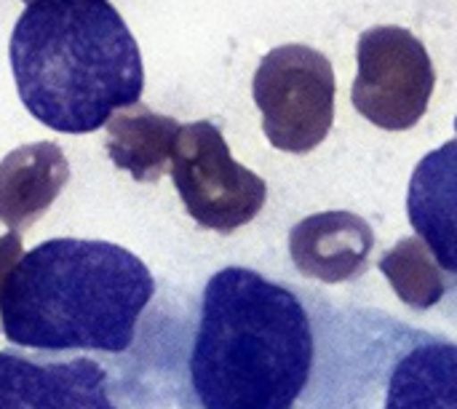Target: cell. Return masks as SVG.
Wrapping results in <instances>:
<instances>
[{"mask_svg":"<svg viewBox=\"0 0 457 409\" xmlns=\"http://www.w3.org/2000/svg\"><path fill=\"white\" fill-rule=\"evenodd\" d=\"M324 300L244 265L212 273L182 338V409H303Z\"/></svg>","mask_w":457,"mask_h":409,"instance_id":"cell-1","label":"cell"},{"mask_svg":"<svg viewBox=\"0 0 457 409\" xmlns=\"http://www.w3.org/2000/svg\"><path fill=\"white\" fill-rule=\"evenodd\" d=\"M155 297L150 268L107 241L51 238L24 252L3 284L0 330L43 354H126Z\"/></svg>","mask_w":457,"mask_h":409,"instance_id":"cell-2","label":"cell"},{"mask_svg":"<svg viewBox=\"0 0 457 409\" xmlns=\"http://www.w3.org/2000/svg\"><path fill=\"white\" fill-rule=\"evenodd\" d=\"M8 59L27 113L62 134H91L139 104V46L110 0H32L19 13Z\"/></svg>","mask_w":457,"mask_h":409,"instance_id":"cell-3","label":"cell"},{"mask_svg":"<svg viewBox=\"0 0 457 409\" xmlns=\"http://www.w3.org/2000/svg\"><path fill=\"white\" fill-rule=\"evenodd\" d=\"M303 409H457V340L380 308L324 300Z\"/></svg>","mask_w":457,"mask_h":409,"instance_id":"cell-4","label":"cell"},{"mask_svg":"<svg viewBox=\"0 0 457 409\" xmlns=\"http://www.w3.org/2000/svg\"><path fill=\"white\" fill-rule=\"evenodd\" d=\"M337 80L332 62L303 43L268 51L254 72L252 96L262 131L276 150L311 153L332 131Z\"/></svg>","mask_w":457,"mask_h":409,"instance_id":"cell-5","label":"cell"},{"mask_svg":"<svg viewBox=\"0 0 457 409\" xmlns=\"http://www.w3.org/2000/svg\"><path fill=\"white\" fill-rule=\"evenodd\" d=\"M171 179L187 214L206 230L233 233L249 225L268 201V182L241 166L212 121L182 126Z\"/></svg>","mask_w":457,"mask_h":409,"instance_id":"cell-6","label":"cell"},{"mask_svg":"<svg viewBox=\"0 0 457 409\" xmlns=\"http://www.w3.org/2000/svg\"><path fill=\"white\" fill-rule=\"evenodd\" d=\"M351 102L372 126L407 131L426 115L436 70L415 32L396 24L370 27L359 38Z\"/></svg>","mask_w":457,"mask_h":409,"instance_id":"cell-7","label":"cell"},{"mask_svg":"<svg viewBox=\"0 0 457 409\" xmlns=\"http://www.w3.org/2000/svg\"><path fill=\"white\" fill-rule=\"evenodd\" d=\"M0 409H142L123 380L94 359L0 351Z\"/></svg>","mask_w":457,"mask_h":409,"instance_id":"cell-8","label":"cell"},{"mask_svg":"<svg viewBox=\"0 0 457 409\" xmlns=\"http://www.w3.org/2000/svg\"><path fill=\"white\" fill-rule=\"evenodd\" d=\"M407 217L445 273L442 308L457 324V118L455 139L418 161L407 188Z\"/></svg>","mask_w":457,"mask_h":409,"instance_id":"cell-9","label":"cell"},{"mask_svg":"<svg viewBox=\"0 0 457 409\" xmlns=\"http://www.w3.org/2000/svg\"><path fill=\"white\" fill-rule=\"evenodd\" d=\"M375 249L372 225L345 209L319 212L289 230V257L305 279L348 284L367 273Z\"/></svg>","mask_w":457,"mask_h":409,"instance_id":"cell-10","label":"cell"},{"mask_svg":"<svg viewBox=\"0 0 457 409\" xmlns=\"http://www.w3.org/2000/svg\"><path fill=\"white\" fill-rule=\"evenodd\" d=\"M70 182V163L59 145L32 142L0 161V222L11 233L37 222Z\"/></svg>","mask_w":457,"mask_h":409,"instance_id":"cell-11","label":"cell"},{"mask_svg":"<svg viewBox=\"0 0 457 409\" xmlns=\"http://www.w3.org/2000/svg\"><path fill=\"white\" fill-rule=\"evenodd\" d=\"M104 147L110 161L129 171L137 182H158L171 171V158L182 123L161 115L142 102L118 110L104 126Z\"/></svg>","mask_w":457,"mask_h":409,"instance_id":"cell-12","label":"cell"},{"mask_svg":"<svg viewBox=\"0 0 457 409\" xmlns=\"http://www.w3.org/2000/svg\"><path fill=\"white\" fill-rule=\"evenodd\" d=\"M380 273L388 279L394 295L412 311H431L445 303L447 281L434 260L431 249L418 236L402 238L394 249H388L380 263Z\"/></svg>","mask_w":457,"mask_h":409,"instance_id":"cell-13","label":"cell"},{"mask_svg":"<svg viewBox=\"0 0 457 409\" xmlns=\"http://www.w3.org/2000/svg\"><path fill=\"white\" fill-rule=\"evenodd\" d=\"M24 257L21 249V236L19 233H5L0 236V295H3V284L11 276L13 265Z\"/></svg>","mask_w":457,"mask_h":409,"instance_id":"cell-14","label":"cell"},{"mask_svg":"<svg viewBox=\"0 0 457 409\" xmlns=\"http://www.w3.org/2000/svg\"><path fill=\"white\" fill-rule=\"evenodd\" d=\"M24 3H32V0H24Z\"/></svg>","mask_w":457,"mask_h":409,"instance_id":"cell-15","label":"cell"}]
</instances>
